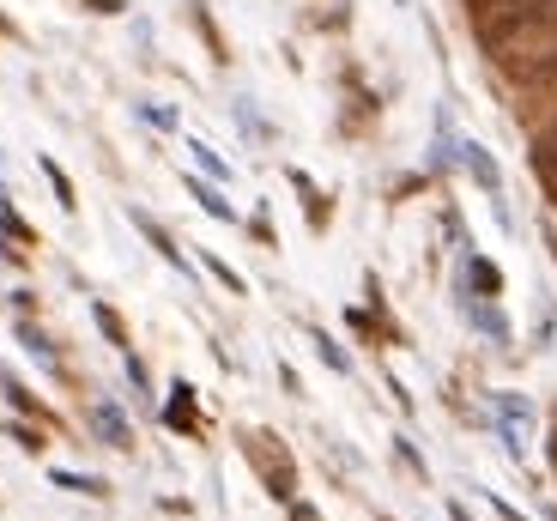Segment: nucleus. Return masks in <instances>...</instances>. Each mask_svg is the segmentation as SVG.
<instances>
[{
  "instance_id": "obj_1",
  "label": "nucleus",
  "mask_w": 557,
  "mask_h": 521,
  "mask_svg": "<svg viewBox=\"0 0 557 521\" xmlns=\"http://www.w3.org/2000/svg\"><path fill=\"white\" fill-rule=\"evenodd\" d=\"M503 73H509L516 85H528V91L557 85V25L540 30V42H533V49H521V55H503Z\"/></svg>"
},
{
  "instance_id": "obj_2",
  "label": "nucleus",
  "mask_w": 557,
  "mask_h": 521,
  "mask_svg": "<svg viewBox=\"0 0 557 521\" xmlns=\"http://www.w3.org/2000/svg\"><path fill=\"white\" fill-rule=\"evenodd\" d=\"M533 170L557 183V115L540 127V134H533Z\"/></svg>"
},
{
  "instance_id": "obj_3",
  "label": "nucleus",
  "mask_w": 557,
  "mask_h": 521,
  "mask_svg": "<svg viewBox=\"0 0 557 521\" xmlns=\"http://www.w3.org/2000/svg\"><path fill=\"white\" fill-rule=\"evenodd\" d=\"M91 424H98V431L115 443V449H127V443H134V437H127V419H122L115 407H98V412H91Z\"/></svg>"
},
{
  "instance_id": "obj_4",
  "label": "nucleus",
  "mask_w": 557,
  "mask_h": 521,
  "mask_svg": "<svg viewBox=\"0 0 557 521\" xmlns=\"http://www.w3.org/2000/svg\"><path fill=\"white\" fill-rule=\"evenodd\" d=\"M134 225H139V237H146V243H152L158 255H164V261H176V268H182V249H176V243H170L164 231L152 225V219H146V212H134Z\"/></svg>"
},
{
  "instance_id": "obj_5",
  "label": "nucleus",
  "mask_w": 557,
  "mask_h": 521,
  "mask_svg": "<svg viewBox=\"0 0 557 521\" xmlns=\"http://www.w3.org/2000/svg\"><path fill=\"white\" fill-rule=\"evenodd\" d=\"M188 188H195V200H200V207L212 212V219H224V225H231V219H237V207H231V200H224L219 188H207V183H188Z\"/></svg>"
},
{
  "instance_id": "obj_6",
  "label": "nucleus",
  "mask_w": 557,
  "mask_h": 521,
  "mask_svg": "<svg viewBox=\"0 0 557 521\" xmlns=\"http://www.w3.org/2000/svg\"><path fill=\"white\" fill-rule=\"evenodd\" d=\"M42 176H49V188H55V195H61V207L73 212V183H67V170H61L55 158H42Z\"/></svg>"
},
{
  "instance_id": "obj_7",
  "label": "nucleus",
  "mask_w": 557,
  "mask_h": 521,
  "mask_svg": "<svg viewBox=\"0 0 557 521\" xmlns=\"http://www.w3.org/2000/svg\"><path fill=\"white\" fill-rule=\"evenodd\" d=\"M467 164H473V176H479V183L491 188V195H497V164H491V158L479 152V146H467Z\"/></svg>"
},
{
  "instance_id": "obj_8",
  "label": "nucleus",
  "mask_w": 557,
  "mask_h": 521,
  "mask_svg": "<svg viewBox=\"0 0 557 521\" xmlns=\"http://www.w3.org/2000/svg\"><path fill=\"white\" fill-rule=\"evenodd\" d=\"M55 485H67V492H85V497H98V492H103V480H85V473H67V467L55 473Z\"/></svg>"
},
{
  "instance_id": "obj_9",
  "label": "nucleus",
  "mask_w": 557,
  "mask_h": 521,
  "mask_svg": "<svg viewBox=\"0 0 557 521\" xmlns=\"http://www.w3.org/2000/svg\"><path fill=\"white\" fill-rule=\"evenodd\" d=\"M195 158H200V170H207L212 183H224V176H231V170H224V158H212V146H200V140H195Z\"/></svg>"
},
{
  "instance_id": "obj_10",
  "label": "nucleus",
  "mask_w": 557,
  "mask_h": 521,
  "mask_svg": "<svg viewBox=\"0 0 557 521\" xmlns=\"http://www.w3.org/2000/svg\"><path fill=\"white\" fill-rule=\"evenodd\" d=\"M91 315H98V327H103V334L115 339V346H127V334H122V322H115V310H110V303H98V310H91Z\"/></svg>"
},
{
  "instance_id": "obj_11",
  "label": "nucleus",
  "mask_w": 557,
  "mask_h": 521,
  "mask_svg": "<svg viewBox=\"0 0 557 521\" xmlns=\"http://www.w3.org/2000/svg\"><path fill=\"white\" fill-rule=\"evenodd\" d=\"M207 268H212V280H219L224 291H237V297H243V273H231L224 261H212V255H207Z\"/></svg>"
},
{
  "instance_id": "obj_12",
  "label": "nucleus",
  "mask_w": 557,
  "mask_h": 521,
  "mask_svg": "<svg viewBox=\"0 0 557 521\" xmlns=\"http://www.w3.org/2000/svg\"><path fill=\"white\" fill-rule=\"evenodd\" d=\"M315 346H321V358H327V364H334V370H351V364H346V352H339L334 339H315Z\"/></svg>"
},
{
  "instance_id": "obj_13",
  "label": "nucleus",
  "mask_w": 557,
  "mask_h": 521,
  "mask_svg": "<svg viewBox=\"0 0 557 521\" xmlns=\"http://www.w3.org/2000/svg\"><path fill=\"white\" fill-rule=\"evenodd\" d=\"M473 280L485 285V291H497V268H485V261H473Z\"/></svg>"
},
{
  "instance_id": "obj_14",
  "label": "nucleus",
  "mask_w": 557,
  "mask_h": 521,
  "mask_svg": "<svg viewBox=\"0 0 557 521\" xmlns=\"http://www.w3.org/2000/svg\"><path fill=\"white\" fill-rule=\"evenodd\" d=\"M540 7H557V0H540Z\"/></svg>"
},
{
  "instance_id": "obj_15",
  "label": "nucleus",
  "mask_w": 557,
  "mask_h": 521,
  "mask_svg": "<svg viewBox=\"0 0 557 521\" xmlns=\"http://www.w3.org/2000/svg\"><path fill=\"white\" fill-rule=\"evenodd\" d=\"M552 443H557V437H552ZM552 461H557V449H552Z\"/></svg>"
},
{
  "instance_id": "obj_16",
  "label": "nucleus",
  "mask_w": 557,
  "mask_h": 521,
  "mask_svg": "<svg viewBox=\"0 0 557 521\" xmlns=\"http://www.w3.org/2000/svg\"><path fill=\"white\" fill-rule=\"evenodd\" d=\"M400 7H406V0H400Z\"/></svg>"
}]
</instances>
